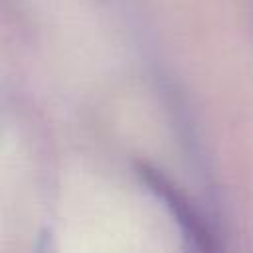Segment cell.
I'll return each mask as SVG.
<instances>
[{"mask_svg":"<svg viewBox=\"0 0 253 253\" xmlns=\"http://www.w3.org/2000/svg\"><path fill=\"white\" fill-rule=\"evenodd\" d=\"M136 174L140 182L164 204V208L170 211V215L176 219L182 235L186 241H190L192 247L196 249H215V233L208 219L188 202V198L156 168L138 162L136 164Z\"/></svg>","mask_w":253,"mask_h":253,"instance_id":"cell-1","label":"cell"}]
</instances>
